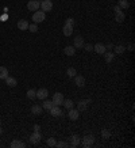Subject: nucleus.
Masks as SVG:
<instances>
[{"instance_id": "obj_1", "label": "nucleus", "mask_w": 135, "mask_h": 148, "mask_svg": "<svg viewBox=\"0 0 135 148\" xmlns=\"http://www.w3.org/2000/svg\"><path fill=\"white\" fill-rule=\"evenodd\" d=\"M45 18H46V12H43V11H35L34 15H32V22L38 25V23L43 22Z\"/></svg>"}, {"instance_id": "obj_2", "label": "nucleus", "mask_w": 135, "mask_h": 148, "mask_svg": "<svg viewBox=\"0 0 135 148\" xmlns=\"http://www.w3.org/2000/svg\"><path fill=\"white\" fill-rule=\"evenodd\" d=\"M81 144L84 145L85 148H89V147H92L95 144V137L92 135H86V136H84V139L81 140Z\"/></svg>"}, {"instance_id": "obj_3", "label": "nucleus", "mask_w": 135, "mask_h": 148, "mask_svg": "<svg viewBox=\"0 0 135 148\" xmlns=\"http://www.w3.org/2000/svg\"><path fill=\"white\" fill-rule=\"evenodd\" d=\"M51 102H53L55 106H61L63 102V95L61 94V92H55V94L53 95V98H51Z\"/></svg>"}, {"instance_id": "obj_4", "label": "nucleus", "mask_w": 135, "mask_h": 148, "mask_svg": "<svg viewBox=\"0 0 135 148\" xmlns=\"http://www.w3.org/2000/svg\"><path fill=\"white\" fill-rule=\"evenodd\" d=\"M41 8H42L43 12L51 11V8H53V1H51V0H42V3H41Z\"/></svg>"}, {"instance_id": "obj_5", "label": "nucleus", "mask_w": 135, "mask_h": 148, "mask_svg": "<svg viewBox=\"0 0 135 148\" xmlns=\"http://www.w3.org/2000/svg\"><path fill=\"white\" fill-rule=\"evenodd\" d=\"M49 113H50V114H51V116H53V117H62V116H63L62 109L59 108V106H55V105H54L53 108L50 109V110H49Z\"/></svg>"}, {"instance_id": "obj_6", "label": "nucleus", "mask_w": 135, "mask_h": 148, "mask_svg": "<svg viewBox=\"0 0 135 148\" xmlns=\"http://www.w3.org/2000/svg\"><path fill=\"white\" fill-rule=\"evenodd\" d=\"M41 7V3L38 0H30L28 3H27V8L30 10V11H38Z\"/></svg>"}, {"instance_id": "obj_7", "label": "nucleus", "mask_w": 135, "mask_h": 148, "mask_svg": "<svg viewBox=\"0 0 135 148\" xmlns=\"http://www.w3.org/2000/svg\"><path fill=\"white\" fill-rule=\"evenodd\" d=\"M41 139H42V135H41L38 130H34V133L30 135V141H31L32 144H38L41 141Z\"/></svg>"}, {"instance_id": "obj_8", "label": "nucleus", "mask_w": 135, "mask_h": 148, "mask_svg": "<svg viewBox=\"0 0 135 148\" xmlns=\"http://www.w3.org/2000/svg\"><path fill=\"white\" fill-rule=\"evenodd\" d=\"M69 118L72 120V121H76V120H78V117H80V112L77 110V109H69Z\"/></svg>"}, {"instance_id": "obj_9", "label": "nucleus", "mask_w": 135, "mask_h": 148, "mask_svg": "<svg viewBox=\"0 0 135 148\" xmlns=\"http://www.w3.org/2000/svg\"><path fill=\"white\" fill-rule=\"evenodd\" d=\"M89 103H90V99H85V101L78 102V105H77V110H78V112H84V110H86V108H88Z\"/></svg>"}, {"instance_id": "obj_10", "label": "nucleus", "mask_w": 135, "mask_h": 148, "mask_svg": "<svg viewBox=\"0 0 135 148\" xmlns=\"http://www.w3.org/2000/svg\"><path fill=\"white\" fill-rule=\"evenodd\" d=\"M36 98L38 99H46L47 98V95H49V91L46 90V88H39V90H36Z\"/></svg>"}, {"instance_id": "obj_11", "label": "nucleus", "mask_w": 135, "mask_h": 148, "mask_svg": "<svg viewBox=\"0 0 135 148\" xmlns=\"http://www.w3.org/2000/svg\"><path fill=\"white\" fill-rule=\"evenodd\" d=\"M73 44H74V48H76V49H80V48H84V38H82V37L81 36H77L76 38H74V42H73Z\"/></svg>"}, {"instance_id": "obj_12", "label": "nucleus", "mask_w": 135, "mask_h": 148, "mask_svg": "<svg viewBox=\"0 0 135 148\" xmlns=\"http://www.w3.org/2000/svg\"><path fill=\"white\" fill-rule=\"evenodd\" d=\"M80 144H81V139H80V137H78L77 135H73L72 137H70V144H69L70 147L76 148V147H78Z\"/></svg>"}, {"instance_id": "obj_13", "label": "nucleus", "mask_w": 135, "mask_h": 148, "mask_svg": "<svg viewBox=\"0 0 135 148\" xmlns=\"http://www.w3.org/2000/svg\"><path fill=\"white\" fill-rule=\"evenodd\" d=\"M93 49H95V52H96V53H99V54H104L105 53V45H104V44H95V46H93Z\"/></svg>"}, {"instance_id": "obj_14", "label": "nucleus", "mask_w": 135, "mask_h": 148, "mask_svg": "<svg viewBox=\"0 0 135 148\" xmlns=\"http://www.w3.org/2000/svg\"><path fill=\"white\" fill-rule=\"evenodd\" d=\"M62 33L65 37H70L73 33V26H70V25H63L62 27Z\"/></svg>"}, {"instance_id": "obj_15", "label": "nucleus", "mask_w": 135, "mask_h": 148, "mask_svg": "<svg viewBox=\"0 0 135 148\" xmlns=\"http://www.w3.org/2000/svg\"><path fill=\"white\" fill-rule=\"evenodd\" d=\"M74 83H76L77 87H84L85 86V77L84 76H74Z\"/></svg>"}, {"instance_id": "obj_16", "label": "nucleus", "mask_w": 135, "mask_h": 148, "mask_svg": "<svg viewBox=\"0 0 135 148\" xmlns=\"http://www.w3.org/2000/svg\"><path fill=\"white\" fill-rule=\"evenodd\" d=\"M5 83H7V86H8V87H16L18 80H16L15 77H12V76H7V77H5Z\"/></svg>"}, {"instance_id": "obj_17", "label": "nucleus", "mask_w": 135, "mask_h": 148, "mask_svg": "<svg viewBox=\"0 0 135 148\" xmlns=\"http://www.w3.org/2000/svg\"><path fill=\"white\" fill-rule=\"evenodd\" d=\"M9 147L11 148H24L26 144L23 143V141H20V140H14V141H11Z\"/></svg>"}, {"instance_id": "obj_18", "label": "nucleus", "mask_w": 135, "mask_h": 148, "mask_svg": "<svg viewBox=\"0 0 135 148\" xmlns=\"http://www.w3.org/2000/svg\"><path fill=\"white\" fill-rule=\"evenodd\" d=\"M18 29L19 30H22V32L27 30V29H28V22H27L26 19H20V21L18 22Z\"/></svg>"}, {"instance_id": "obj_19", "label": "nucleus", "mask_w": 135, "mask_h": 148, "mask_svg": "<svg viewBox=\"0 0 135 148\" xmlns=\"http://www.w3.org/2000/svg\"><path fill=\"white\" fill-rule=\"evenodd\" d=\"M63 53L66 54V56H74V53H76V48L72 46V45H69L63 49Z\"/></svg>"}, {"instance_id": "obj_20", "label": "nucleus", "mask_w": 135, "mask_h": 148, "mask_svg": "<svg viewBox=\"0 0 135 148\" xmlns=\"http://www.w3.org/2000/svg\"><path fill=\"white\" fill-rule=\"evenodd\" d=\"M53 106H54V103L51 102V101L43 99V105H42V109H43V110H47V112H49V110L53 108Z\"/></svg>"}, {"instance_id": "obj_21", "label": "nucleus", "mask_w": 135, "mask_h": 148, "mask_svg": "<svg viewBox=\"0 0 135 148\" xmlns=\"http://www.w3.org/2000/svg\"><path fill=\"white\" fill-rule=\"evenodd\" d=\"M112 49H113V54H122V53H124L126 48L123 45H116V46H113Z\"/></svg>"}, {"instance_id": "obj_22", "label": "nucleus", "mask_w": 135, "mask_h": 148, "mask_svg": "<svg viewBox=\"0 0 135 148\" xmlns=\"http://www.w3.org/2000/svg\"><path fill=\"white\" fill-rule=\"evenodd\" d=\"M124 18H126V15L122 12V11H119V12H115V21H116L117 23H122L123 21H124Z\"/></svg>"}, {"instance_id": "obj_23", "label": "nucleus", "mask_w": 135, "mask_h": 148, "mask_svg": "<svg viewBox=\"0 0 135 148\" xmlns=\"http://www.w3.org/2000/svg\"><path fill=\"white\" fill-rule=\"evenodd\" d=\"M43 112V109L41 108L39 105H34V106H32L31 108V113L32 114H35V116H38V114H41V113Z\"/></svg>"}, {"instance_id": "obj_24", "label": "nucleus", "mask_w": 135, "mask_h": 148, "mask_svg": "<svg viewBox=\"0 0 135 148\" xmlns=\"http://www.w3.org/2000/svg\"><path fill=\"white\" fill-rule=\"evenodd\" d=\"M105 63L107 64H109V63H112V60H113V57H115V54L112 53V52H107L105 50Z\"/></svg>"}, {"instance_id": "obj_25", "label": "nucleus", "mask_w": 135, "mask_h": 148, "mask_svg": "<svg viewBox=\"0 0 135 148\" xmlns=\"http://www.w3.org/2000/svg\"><path fill=\"white\" fill-rule=\"evenodd\" d=\"M8 76V69L5 67H0V79L5 80V77Z\"/></svg>"}, {"instance_id": "obj_26", "label": "nucleus", "mask_w": 135, "mask_h": 148, "mask_svg": "<svg viewBox=\"0 0 135 148\" xmlns=\"http://www.w3.org/2000/svg\"><path fill=\"white\" fill-rule=\"evenodd\" d=\"M66 75L69 77H74L77 75V71L73 67H70V68H68V69H66Z\"/></svg>"}, {"instance_id": "obj_27", "label": "nucleus", "mask_w": 135, "mask_h": 148, "mask_svg": "<svg viewBox=\"0 0 135 148\" xmlns=\"http://www.w3.org/2000/svg\"><path fill=\"white\" fill-rule=\"evenodd\" d=\"M117 5H119L120 8H123V10H127L128 7H130V3H128L127 0H119V4Z\"/></svg>"}, {"instance_id": "obj_28", "label": "nucleus", "mask_w": 135, "mask_h": 148, "mask_svg": "<svg viewBox=\"0 0 135 148\" xmlns=\"http://www.w3.org/2000/svg\"><path fill=\"white\" fill-rule=\"evenodd\" d=\"M36 91L35 90H32V88H30V90L27 91V98L28 99H36V94H35Z\"/></svg>"}, {"instance_id": "obj_29", "label": "nucleus", "mask_w": 135, "mask_h": 148, "mask_svg": "<svg viewBox=\"0 0 135 148\" xmlns=\"http://www.w3.org/2000/svg\"><path fill=\"white\" fill-rule=\"evenodd\" d=\"M63 106L66 109H72L73 108V101L72 99H63Z\"/></svg>"}, {"instance_id": "obj_30", "label": "nucleus", "mask_w": 135, "mask_h": 148, "mask_svg": "<svg viewBox=\"0 0 135 148\" xmlns=\"http://www.w3.org/2000/svg\"><path fill=\"white\" fill-rule=\"evenodd\" d=\"M27 30H30L31 33H36V32H38V26H36V23L28 25V29H27Z\"/></svg>"}, {"instance_id": "obj_31", "label": "nucleus", "mask_w": 135, "mask_h": 148, "mask_svg": "<svg viewBox=\"0 0 135 148\" xmlns=\"http://www.w3.org/2000/svg\"><path fill=\"white\" fill-rule=\"evenodd\" d=\"M55 143H57V141H55V139H54V137L47 139V145H49V147H55Z\"/></svg>"}, {"instance_id": "obj_32", "label": "nucleus", "mask_w": 135, "mask_h": 148, "mask_svg": "<svg viewBox=\"0 0 135 148\" xmlns=\"http://www.w3.org/2000/svg\"><path fill=\"white\" fill-rule=\"evenodd\" d=\"M101 136H103L104 139H108L111 135H109V132H108L107 129H103V130H101Z\"/></svg>"}, {"instance_id": "obj_33", "label": "nucleus", "mask_w": 135, "mask_h": 148, "mask_svg": "<svg viewBox=\"0 0 135 148\" xmlns=\"http://www.w3.org/2000/svg\"><path fill=\"white\" fill-rule=\"evenodd\" d=\"M65 25H70V26H74V19L68 18L66 21H65Z\"/></svg>"}, {"instance_id": "obj_34", "label": "nucleus", "mask_w": 135, "mask_h": 148, "mask_svg": "<svg viewBox=\"0 0 135 148\" xmlns=\"http://www.w3.org/2000/svg\"><path fill=\"white\" fill-rule=\"evenodd\" d=\"M55 147H58V148H65V147H68V144L66 143H55Z\"/></svg>"}, {"instance_id": "obj_35", "label": "nucleus", "mask_w": 135, "mask_h": 148, "mask_svg": "<svg viewBox=\"0 0 135 148\" xmlns=\"http://www.w3.org/2000/svg\"><path fill=\"white\" fill-rule=\"evenodd\" d=\"M85 49L88 50V52H90V50H93V46H92V45H89V44H88V45H85Z\"/></svg>"}, {"instance_id": "obj_36", "label": "nucleus", "mask_w": 135, "mask_h": 148, "mask_svg": "<svg viewBox=\"0 0 135 148\" xmlns=\"http://www.w3.org/2000/svg\"><path fill=\"white\" fill-rule=\"evenodd\" d=\"M113 11H115V12H119V11H122V8L119 5H115V7H113Z\"/></svg>"}, {"instance_id": "obj_37", "label": "nucleus", "mask_w": 135, "mask_h": 148, "mask_svg": "<svg viewBox=\"0 0 135 148\" xmlns=\"http://www.w3.org/2000/svg\"><path fill=\"white\" fill-rule=\"evenodd\" d=\"M112 48H113L112 44H107V46H105V49H112Z\"/></svg>"}, {"instance_id": "obj_38", "label": "nucleus", "mask_w": 135, "mask_h": 148, "mask_svg": "<svg viewBox=\"0 0 135 148\" xmlns=\"http://www.w3.org/2000/svg\"><path fill=\"white\" fill-rule=\"evenodd\" d=\"M34 130H39V125H36L35 124V125H34Z\"/></svg>"}, {"instance_id": "obj_39", "label": "nucleus", "mask_w": 135, "mask_h": 148, "mask_svg": "<svg viewBox=\"0 0 135 148\" xmlns=\"http://www.w3.org/2000/svg\"><path fill=\"white\" fill-rule=\"evenodd\" d=\"M0 135H1V128H0Z\"/></svg>"}]
</instances>
